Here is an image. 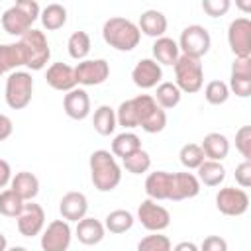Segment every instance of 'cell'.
<instances>
[{"label": "cell", "mask_w": 251, "mask_h": 251, "mask_svg": "<svg viewBox=\"0 0 251 251\" xmlns=\"http://www.w3.org/2000/svg\"><path fill=\"white\" fill-rule=\"evenodd\" d=\"M90 167V180L96 190L112 192L122 182V167L118 165L116 157L106 149H96L90 153L88 159Z\"/></svg>", "instance_id": "cell-1"}, {"label": "cell", "mask_w": 251, "mask_h": 251, "mask_svg": "<svg viewBox=\"0 0 251 251\" xmlns=\"http://www.w3.org/2000/svg\"><path fill=\"white\" fill-rule=\"evenodd\" d=\"M102 37L104 41L114 47L116 51H133L141 41V31L137 24H133L127 18L114 16L104 22L102 25Z\"/></svg>", "instance_id": "cell-2"}, {"label": "cell", "mask_w": 251, "mask_h": 251, "mask_svg": "<svg viewBox=\"0 0 251 251\" xmlns=\"http://www.w3.org/2000/svg\"><path fill=\"white\" fill-rule=\"evenodd\" d=\"M39 14H41V8L35 0H18L2 14L0 24L6 33L14 37H22L31 29L33 22L39 20Z\"/></svg>", "instance_id": "cell-3"}, {"label": "cell", "mask_w": 251, "mask_h": 251, "mask_svg": "<svg viewBox=\"0 0 251 251\" xmlns=\"http://www.w3.org/2000/svg\"><path fill=\"white\" fill-rule=\"evenodd\" d=\"M24 49L25 55V67L29 71H41L45 69V65L51 59V47L47 41V35L41 29H29L27 33H24L18 41Z\"/></svg>", "instance_id": "cell-4"}, {"label": "cell", "mask_w": 251, "mask_h": 251, "mask_svg": "<svg viewBox=\"0 0 251 251\" xmlns=\"http://www.w3.org/2000/svg\"><path fill=\"white\" fill-rule=\"evenodd\" d=\"M173 69H175V84L178 86L180 92L194 94L204 86V67L200 59L180 55L173 65Z\"/></svg>", "instance_id": "cell-5"}, {"label": "cell", "mask_w": 251, "mask_h": 251, "mask_svg": "<svg viewBox=\"0 0 251 251\" xmlns=\"http://www.w3.org/2000/svg\"><path fill=\"white\" fill-rule=\"evenodd\" d=\"M33 96V76L29 71H14L6 78L4 98L12 110H24Z\"/></svg>", "instance_id": "cell-6"}, {"label": "cell", "mask_w": 251, "mask_h": 251, "mask_svg": "<svg viewBox=\"0 0 251 251\" xmlns=\"http://www.w3.org/2000/svg\"><path fill=\"white\" fill-rule=\"evenodd\" d=\"M176 45H178L180 55L202 59L212 47V37H210V31L204 25L190 24L180 31V37H178Z\"/></svg>", "instance_id": "cell-7"}, {"label": "cell", "mask_w": 251, "mask_h": 251, "mask_svg": "<svg viewBox=\"0 0 251 251\" xmlns=\"http://www.w3.org/2000/svg\"><path fill=\"white\" fill-rule=\"evenodd\" d=\"M227 43L235 59L251 57V20L241 16L227 25Z\"/></svg>", "instance_id": "cell-8"}, {"label": "cell", "mask_w": 251, "mask_h": 251, "mask_svg": "<svg viewBox=\"0 0 251 251\" xmlns=\"http://www.w3.org/2000/svg\"><path fill=\"white\" fill-rule=\"evenodd\" d=\"M216 208L224 216H243L249 210V194L243 188L235 186H224L216 194Z\"/></svg>", "instance_id": "cell-9"}, {"label": "cell", "mask_w": 251, "mask_h": 251, "mask_svg": "<svg viewBox=\"0 0 251 251\" xmlns=\"http://www.w3.org/2000/svg\"><path fill=\"white\" fill-rule=\"evenodd\" d=\"M137 220L139 224L151 231V233H161L171 226V214L165 206L157 204L155 200H143L137 208Z\"/></svg>", "instance_id": "cell-10"}, {"label": "cell", "mask_w": 251, "mask_h": 251, "mask_svg": "<svg viewBox=\"0 0 251 251\" xmlns=\"http://www.w3.org/2000/svg\"><path fill=\"white\" fill-rule=\"evenodd\" d=\"M71 239H73L71 224L65 220H53L43 227L39 245L43 251H67Z\"/></svg>", "instance_id": "cell-11"}, {"label": "cell", "mask_w": 251, "mask_h": 251, "mask_svg": "<svg viewBox=\"0 0 251 251\" xmlns=\"http://www.w3.org/2000/svg\"><path fill=\"white\" fill-rule=\"evenodd\" d=\"M108 76H110V65L106 59H84L78 61L75 67L76 84L82 86H98L106 82Z\"/></svg>", "instance_id": "cell-12"}, {"label": "cell", "mask_w": 251, "mask_h": 251, "mask_svg": "<svg viewBox=\"0 0 251 251\" xmlns=\"http://www.w3.org/2000/svg\"><path fill=\"white\" fill-rule=\"evenodd\" d=\"M16 224H18L20 235H24V237H35L45 227V212L33 200L31 202H25L22 214L16 218Z\"/></svg>", "instance_id": "cell-13"}, {"label": "cell", "mask_w": 251, "mask_h": 251, "mask_svg": "<svg viewBox=\"0 0 251 251\" xmlns=\"http://www.w3.org/2000/svg\"><path fill=\"white\" fill-rule=\"evenodd\" d=\"M163 78V69L157 61L153 59H139L135 63V67L131 69V80L137 88L141 90H149V88H155Z\"/></svg>", "instance_id": "cell-14"}, {"label": "cell", "mask_w": 251, "mask_h": 251, "mask_svg": "<svg viewBox=\"0 0 251 251\" xmlns=\"http://www.w3.org/2000/svg\"><path fill=\"white\" fill-rule=\"evenodd\" d=\"M227 88L239 98L251 96V57L235 59L231 63V75H229Z\"/></svg>", "instance_id": "cell-15"}, {"label": "cell", "mask_w": 251, "mask_h": 251, "mask_svg": "<svg viewBox=\"0 0 251 251\" xmlns=\"http://www.w3.org/2000/svg\"><path fill=\"white\" fill-rule=\"evenodd\" d=\"M200 182L196 175L192 173H171V188H169V200L180 202L198 196Z\"/></svg>", "instance_id": "cell-16"}, {"label": "cell", "mask_w": 251, "mask_h": 251, "mask_svg": "<svg viewBox=\"0 0 251 251\" xmlns=\"http://www.w3.org/2000/svg\"><path fill=\"white\" fill-rule=\"evenodd\" d=\"M45 82L59 92H69L76 88V78H75V67L67 63H51L45 73Z\"/></svg>", "instance_id": "cell-17"}, {"label": "cell", "mask_w": 251, "mask_h": 251, "mask_svg": "<svg viewBox=\"0 0 251 251\" xmlns=\"http://www.w3.org/2000/svg\"><path fill=\"white\" fill-rule=\"evenodd\" d=\"M59 212L63 216L65 222H80L82 218H86V212H88V198L82 194V192H76V190H71L67 192L61 202H59Z\"/></svg>", "instance_id": "cell-18"}, {"label": "cell", "mask_w": 251, "mask_h": 251, "mask_svg": "<svg viewBox=\"0 0 251 251\" xmlns=\"http://www.w3.org/2000/svg\"><path fill=\"white\" fill-rule=\"evenodd\" d=\"M63 110L71 120H84L90 114V96L84 88H73L63 98Z\"/></svg>", "instance_id": "cell-19"}, {"label": "cell", "mask_w": 251, "mask_h": 251, "mask_svg": "<svg viewBox=\"0 0 251 251\" xmlns=\"http://www.w3.org/2000/svg\"><path fill=\"white\" fill-rule=\"evenodd\" d=\"M75 235L82 245H98L106 235V227H104V224L100 220L86 216L80 222H76Z\"/></svg>", "instance_id": "cell-20"}, {"label": "cell", "mask_w": 251, "mask_h": 251, "mask_svg": "<svg viewBox=\"0 0 251 251\" xmlns=\"http://www.w3.org/2000/svg\"><path fill=\"white\" fill-rule=\"evenodd\" d=\"M10 188L24 200V202H31L37 194H39V178L29 173V171H20L12 176L10 180Z\"/></svg>", "instance_id": "cell-21"}, {"label": "cell", "mask_w": 251, "mask_h": 251, "mask_svg": "<svg viewBox=\"0 0 251 251\" xmlns=\"http://www.w3.org/2000/svg\"><path fill=\"white\" fill-rule=\"evenodd\" d=\"M167 25H169L167 16L163 12H159V10H153V8L151 10H145L139 16V24H137L139 31L145 33V35H149V37H153V39L163 37L165 31H167Z\"/></svg>", "instance_id": "cell-22"}, {"label": "cell", "mask_w": 251, "mask_h": 251, "mask_svg": "<svg viewBox=\"0 0 251 251\" xmlns=\"http://www.w3.org/2000/svg\"><path fill=\"white\" fill-rule=\"evenodd\" d=\"M200 147H202L206 159L222 163L227 157V153H229V139L224 133H220V131H212V133L204 135Z\"/></svg>", "instance_id": "cell-23"}, {"label": "cell", "mask_w": 251, "mask_h": 251, "mask_svg": "<svg viewBox=\"0 0 251 251\" xmlns=\"http://www.w3.org/2000/svg\"><path fill=\"white\" fill-rule=\"evenodd\" d=\"M171 188V173L167 171H153L145 178V194L149 200H169Z\"/></svg>", "instance_id": "cell-24"}, {"label": "cell", "mask_w": 251, "mask_h": 251, "mask_svg": "<svg viewBox=\"0 0 251 251\" xmlns=\"http://www.w3.org/2000/svg\"><path fill=\"white\" fill-rule=\"evenodd\" d=\"M20 67H25V55L20 43H2L0 45V71L4 73H14Z\"/></svg>", "instance_id": "cell-25"}, {"label": "cell", "mask_w": 251, "mask_h": 251, "mask_svg": "<svg viewBox=\"0 0 251 251\" xmlns=\"http://www.w3.org/2000/svg\"><path fill=\"white\" fill-rule=\"evenodd\" d=\"M151 51H153V61H157L159 65H169V67H173V65L176 63V59L180 57V51H178L176 41H175L173 37H167V35L155 39Z\"/></svg>", "instance_id": "cell-26"}, {"label": "cell", "mask_w": 251, "mask_h": 251, "mask_svg": "<svg viewBox=\"0 0 251 251\" xmlns=\"http://www.w3.org/2000/svg\"><path fill=\"white\" fill-rule=\"evenodd\" d=\"M196 178L204 186H220L226 180V167L220 161H210L206 159L198 169H196Z\"/></svg>", "instance_id": "cell-27"}, {"label": "cell", "mask_w": 251, "mask_h": 251, "mask_svg": "<svg viewBox=\"0 0 251 251\" xmlns=\"http://www.w3.org/2000/svg\"><path fill=\"white\" fill-rule=\"evenodd\" d=\"M92 126H94V131L98 135H112L118 127V120H116V110L108 104H102L94 110V116H92Z\"/></svg>", "instance_id": "cell-28"}, {"label": "cell", "mask_w": 251, "mask_h": 251, "mask_svg": "<svg viewBox=\"0 0 251 251\" xmlns=\"http://www.w3.org/2000/svg\"><path fill=\"white\" fill-rule=\"evenodd\" d=\"M139 149H143L141 147V139L133 131H122V133H118L114 137L112 145H110V153L114 157H120V159H126L127 155H131V153H135Z\"/></svg>", "instance_id": "cell-29"}, {"label": "cell", "mask_w": 251, "mask_h": 251, "mask_svg": "<svg viewBox=\"0 0 251 251\" xmlns=\"http://www.w3.org/2000/svg\"><path fill=\"white\" fill-rule=\"evenodd\" d=\"M180 96H182V92L178 90V86H176L175 82L165 80V82H159V84L155 86L153 100L157 102L159 108H163V110H173V108L178 106Z\"/></svg>", "instance_id": "cell-30"}, {"label": "cell", "mask_w": 251, "mask_h": 251, "mask_svg": "<svg viewBox=\"0 0 251 251\" xmlns=\"http://www.w3.org/2000/svg\"><path fill=\"white\" fill-rule=\"evenodd\" d=\"M39 20H41V25L43 29L47 31H55V29H61L65 24H67V8L63 4H47L41 14H39Z\"/></svg>", "instance_id": "cell-31"}, {"label": "cell", "mask_w": 251, "mask_h": 251, "mask_svg": "<svg viewBox=\"0 0 251 251\" xmlns=\"http://www.w3.org/2000/svg\"><path fill=\"white\" fill-rule=\"evenodd\" d=\"M133 222H135L133 214L120 208V210H112V212L104 218V227H106V231L120 235V233L129 231L131 226H133Z\"/></svg>", "instance_id": "cell-32"}, {"label": "cell", "mask_w": 251, "mask_h": 251, "mask_svg": "<svg viewBox=\"0 0 251 251\" xmlns=\"http://www.w3.org/2000/svg\"><path fill=\"white\" fill-rule=\"evenodd\" d=\"M90 35L86 31H75L71 33L69 41H67V49H69V55L75 59V61H84L86 55L90 53Z\"/></svg>", "instance_id": "cell-33"}, {"label": "cell", "mask_w": 251, "mask_h": 251, "mask_svg": "<svg viewBox=\"0 0 251 251\" xmlns=\"http://www.w3.org/2000/svg\"><path fill=\"white\" fill-rule=\"evenodd\" d=\"M178 159H180V165L184 169H188V171H196L206 161L204 151H202V147L198 143H186V145H182L180 151H178Z\"/></svg>", "instance_id": "cell-34"}, {"label": "cell", "mask_w": 251, "mask_h": 251, "mask_svg": "<svg viewBox=\"0 0 251 251\" xmlns=\"http://www.w3.org/2000/svg\"><path fill=\"white\" fill-rule=\"evenodd\" d=\"M24 200L12 190V188H6L0 192V214L6 216V218H18L24 210Z\"/></svg>", "instance_id": "cell-35"}, {"label": "cell", "mask_w": 251, "mask_h": 251, "mask_svg": "<svg viewBox=\"0 0 251 251\" xmlns=\"http://www.w3.org/2000/svg\"><path fill=\"white\" fill-rule=\"evenodd\" d=\"M122 165L131 175H143L151 169V155L145 149H139V151L127 155L126 159H122Z\"/></svg>", "instance_id": "cell-36"}, {"label": "cell", "mask_w": 251, "mask_h": 251, "mask_svg": "<svg viewBox=\"0 0 251 251\" xmlns=\"http://www.w3.org/2000/svg\"><path fill=\"white\" fill-rule=\"evenodd\" d=\"M204 98L212 106H222L229 98V88H227V84L224 80H210L204 86Z\"/></svg>", "instance_id": "cell-37"}, {"label": "cell", "mask_w": 251, "mask_h": 251, "mask_svg": "<svg viewBox=\"0 0 251 251\" xmlns=\"http://www.w3.org/2000/svg\"><path fill=\"white\" fill-rule=\"evenodd\" d=\"M116 120H118V126H122L124 129L139 127V122H137V110H135L133 98L124 100V102L118 106V110H116Z\"/></svg>", "instance_id": "cell-38"}, {"label": "cell", "mask_w": 251, "mask_h": 251, "mask_svg": "<svg viewBox=\"0 0 251 251\" xmlns=\"http://www.w3.org/2000/svg\"><path fill=\"white\" fill-rule=\"evenodd\" d=\"M171 239L163 233H149L145 237L139 239L137 243V251H171Z\"/></svg>", "instance_id": "cell-39"}, {"label": "cell", "mask_w": 251, "mask_h": 251, "mask_svg": "<svg viewBox=\"0 0 251 251\" xmlns=\"http://www.w3.org/2000/svg\"><path fill=\"white\" fill-rule=\"evenodd\" d=\"M165 126H167V112L157 106V108L149 114V118L141 124V129H143L145 133H159V131L165 129Z\"/></svg>", "instance_id": "cell-40"}, {"label": "cell", "mask_w": 251, "mask_h": 251, "mask_svg": "<svg viewBox=\"0 0 251 251\" xmlns=\"http://www.w3.org/2000/svg\"><path fill=\"white\" fill-rule=\"evenodd\" d=\"M235 149L241 153L243 161H251V126H241L235 133Z\"/></svg>", "instance_id": "cell-41"}, {"label": "cell", "mask_w": 251, "mask_h": 251, "mask_svg": "<svg viewBox=\"0 0 251 251\" xmlns=\"http://www.w3.org/2000/svg\"><path fill=\"white\" fill-rule=\"evenodd\" d=\"M231 2L229 0H202V10L210 16V18H220L226 16L229 10Z\"/></svg>", "instance_id": "cell-42"}, {"label": "cell", "mask_w": 251, "mask_h": 251, "mask_svg": "<svg viewBox=\"0 0 251 251\" xmlns=\"http://www.w3.org/2000/svg\"><path fill=\"white\" fill-rule=\"evenodd\" d=\"M235 182L243 190L251 186V161H241L235 167Z\"/></svg>", "instance_id": "cell-43"}, {"label": "cell", "mask_w": 251, "mask_h": 251, "mask_svg": "<svg viewBox=\"0 0 251 251\" xmlns=\"http://www.w3.org/2000/svg\"><path fill=\"white\" fill-rule=\"evenodd\" d=\"M198 251H227V241L220 235H208L204 237Z\"/></svg>", "instance_id": "cell-44"}, {"label": "cell", "mask_w": 251, "mask_h": 251, "mask_svg": "<svg viewBox=\"0 0 251 251\" xmlns=\"http://www.w3.org/2000/svg\"><path fill=\"white\" fill-rule=\"evenodd\" d=\"M12 167H10V163L8 161H4V159H0V188H4V186H8L10 184V180H12Z\"/></svg>", "instance_id": "cell-45"}, {"label": "cell", "mask_w": 251, "mask_h": 251, "mask_svg": "<svg viewBox=\"0 0 251 251\" xmlns=\"http://www.w3.org/2000/svg\"><path fill=\"white\" fill-rule=\"evenodd\" d=\"M12 131H14V124H12V120H10L6 114H0V141L8 139V137L12 135Z\"/></svg>", "instance_id": "cell-46"}, {"label": "cell", "mask_w": 251, "mask_h": 251, "mask_svg": "<svg viewBox=\"0 0 251 251\" xmlns=\"http://www.w3.org/2000/svg\"><path fill=\"white\" fill-rule=\"evenodd\" d=\"M171 251H198V245L192 243V241H180V243H176Z\"/></svg>", "instance_id": "cell-47"}, {"label": "cell", "mask_w": 251, "mask_h": 251, "mask_svg": "<svg viewBox=\"0 0 251 251\" xmlns=\"http://www.w3.org/2000/svg\"><path fill=\"white\" fill-rule=\"evenodd\" d=\"M8 249V239H6V235L0 231V251H6Z\"/></svg>", "instance_id": "cell-48"}, {"label": "cell", "mask_w": 251, "mask_h": 251, "mask_svg": "<svg viewBox=\"0 0 251 251\" xmlns=\"http://www.w3.org/2000/svg\"><path fill=\"white\" fill-rule=\"evenodd\" d=\"M6 251H27V247H24V245H14V247H10V249H6Z\"/></svg>", "instance_id": "cell-49"}, {"label": "cell", "mask_w": 251, "mask_h": 251, "mask_svg": "<svg viewBox=\"0 0 251 251\" xmlns=\"http://www.w3.org/2000/svg\"><path fill=\"white\" fill-rule=\"evenodd\" d=\"M0 76H2V71H0Z\"/></svg>", "instance_id": "cell-50"}]
</instances>
